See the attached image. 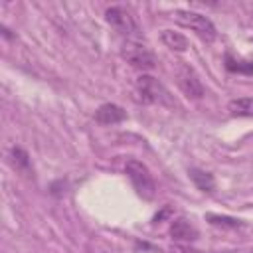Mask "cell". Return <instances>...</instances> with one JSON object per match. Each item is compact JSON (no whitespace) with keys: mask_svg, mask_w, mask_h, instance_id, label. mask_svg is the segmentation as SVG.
<instances>
[{"mask_svg":"<svg viewBox=\"0 0 253 253\" xmlns=\"http://www.w3.org/2000/svg\"><path fill=\"white\" fill-rule=\"evenodd\" d=\"M170 235H172L174 241L186 245V243L196 241L200 233H198V229H196L186 217H176V219L172 221V225H170Z\"/></svg>","mask_w":253,"mask_h":253,"instance_id":"7","label":"cell"},{"mask_svg":"<svg viewBox=\"0 0 253 253\" xmlns=\"http://www.w3.org/2000/svg\"><path fill=\"white\" fill-rule=\"evenodd\" d=\"M227 111L233 117H253V97H239L227 103Z\"/></svg>","mask_w":253,"mask_h":253,"instance_id":"11","label":"cell"},{"mask_svg":"<svg viewBox=\"0 0 253 253\" xmlns=\"http://www.w3.org/2000/svg\"><path fill=\"white\" fill-rule=\"evenodd\" d=\"M105 20L111 24V28H115L119 34L126 36L128 40H130L132 36L138 34V26H136V22L132 20L130 12L125 10L123 6H111V8H107V12H105Z\"/></svg>","mask_w":253,"mask_h":253,"instance_id":"5","label":"cell"},{"mask_svg":"<svg viewBox=\"0 0 253 253\" xmlns=\"http://www.w3.org/2000/svg\"><path fill=\"white\" fill-rule=\"evenodd\" d=\"M174 18L180 26L184 28H190L202 42L206 43H211L215 38H217V30L213 26V22L198 12H190V10H176L174 12Z\"/></svg>","mask_w":253,"mask_h":253,"instance_id":"3","label":"cell"},{"mask_svg":"<svg viewBox=\"0 0 253 253\" xmlns=\"http://www.w3.org/2000/svg\"><path fill=\"white\" fill-rule=\"evenodd\" d=\"M160 38H162V43H164L166 47L174 49V51H186V49H188V40H186V36L180 34V32L164 30Z\"/></svg>","mask_w":253,"mask_h":253,"instance_id":"12","label":"cell"},{"mask_svg":"<svg viewBox=\"0 0 253 253\" xmlns=\"http://www.w3.org/2000/svg\"><path fill=\"white\" fill-rule=\"evenodd\" d=\"M10 158H12V164L18 172H22L24 176H34V168H32V162H30V156L24 148L20 146H14L10 150Z\"/></svg>","mask_w":253,"mask_h":253,"instance_id":"10","label":"cell"},{"mask_svg":"<svg viewBox=\"0 0 253 253\" xmlns=\"http://www.w3.org/2000/svg\"><path fill=\"white\" fill-rule=\"evenodd\" d=\"M176 79H178V87L182 89V93L188 97V99H202L204 97V85L200 81V77L196 75V71L186 65V63H180L178 69H176Z\"/></svg>","mask_w":253,"mask_h":253,"instance_id":"6","label":"cell"},{"mask_svg":"<svg viewBox=\"0 0 253 253\" xmlns=\"http://www.w3.org/2000/svg\"><path fill=\"white\" fill-rule=\"evenodd\" d=\"M188 174H190V178H192V182H194V186L198 190L208 192V194H211L215 190V178H213V174H210L206 170H200V168H190Z\"/></svg>","mask_w":253,"mask_h":253,"instance_id":"9","label":"cell"},{"mask_svg":"<svg viewBox=\"0 0 253 253\" xmlns=\"http://www.w3.org/2000/svg\"><path fill=\"white\" fill-rule=\"evenodd\" d=\"M206 219L211 225L225 227V229H237V227H243L245 225L243 219H237V217H231V215H219V213H206Z\"/></svg>","mask_w":253,"mask_h":253,"instance_id":"13","label":"cell"},{"mask_svg":"<svg viewBox=\"0 0 253 253\" xmlns=\"http://www.w3.org/2000/svg\"><path fill=\"white\" fill-rule=\"evenodd\" d=\"M249 253H253V251H249Z\"/></svg>","mask_w":253,"mask_h":253,"instance_id":"16","label":"cell"},{"mask_svg":"<svg viewBox=\"0 0 253 253\" xmlns=\"http://www.w3.org/2000/svg\"><path fill=\"white\" fill-rule=\"evenodd\" d=\"M136 89H138V95H140V101L142 103L162 105V107H176V101L172 99L170 91L162 85V81H158L152 75L142 73L136 79Z\"/></svg>","mask_w":253,"mask_h":253,"instance_id":"1","label":"cell"},{"mask_svg":"<svg viewBox=\"0 0 253 253\" xmlns=\"http://www.w3.org/2000/svg\"><path fill=\"white\" fill-rule=\"evenodd\" d=\"M225 67L233 73L253 75V61H237V59L231 57V53H225Z\"/></svg>","mask_w":253,"mask_h":253,"instance_id":"14","label":"cell"},{"mask_svg":"<svg viewBox=\"0 0 253 253\" xmlns=\"http://www.w3.org/2000/svg\"><path fill=\"white\" fill-rule=\"evenodd\" d=\"M125 172L130 180V184L134 186L136 194L142 198V200H152L154 194H156V182L148 170V166L136 158H128L126 164H125Z\"/></svg>","mask_w":253,"mask_h":253,"instance_id":"2","label":"cell"},{"mask_svg":"<svg viewBox=\"0 0 253 253\" xmlns=\"http://www.w3.org/2000/svg\"><path fill=\"white\" fill-rule=\"evenodd\" d=\"M123 57L136 69H142V71H150L156 67V57L154 53L140 42L136 40H128L123 47Z\"/></svg>","mask_w":253,"mask_h":253,"instance_id":"4","label":"cell"},{"mask_svg":"<svg viewBox=\"0 0 253 253\" xmlns=\"http://www.w3.org/2000/svg\"><path fill=\"white\" fill-rule=\"evenodd\" d=\"M125 119H126L125 109L119 107V105H115V103H103V105L95 111V121H97L99 125H105V126L123 123Z\"/></svg>","mask_w":253,"mask_h":253,"instance_id":"8","label":"cell"},{"mask_svg":"<svg viewBox=\"0 0 253 253\" xmlns=\"http://www.w3.org/2000/svg\"><path fill=\"white\" fill-rule=\"evenodd\" d=\"M170 253H202V251H198V249H194V247H190V245L178 243V245H172V247H170Z\"/></svg>","mask_w":253,"mask_h":253,"instance_id":"15","label":"cell"}]
</instances>
